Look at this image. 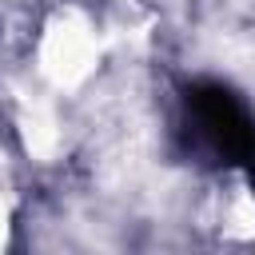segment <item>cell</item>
I'll return each mask as SVG.
<instances>
[{
  "mask_svg": "<svg viewBox=\"0 0 255 255\" xmlns=\"http://www.w3.org/2000/svg\"><path fill=\"white\" fill-rule=\"evenodd\" d=\"M187 135L207 159L223 167H239L255 183V112L215 80H199L183 96Z\"/></svg>",
  "mask_w": 255,
  "mask_h": 255,
  "instance_id": "obj_1",
  "label": "cell"
}]
</instances>
